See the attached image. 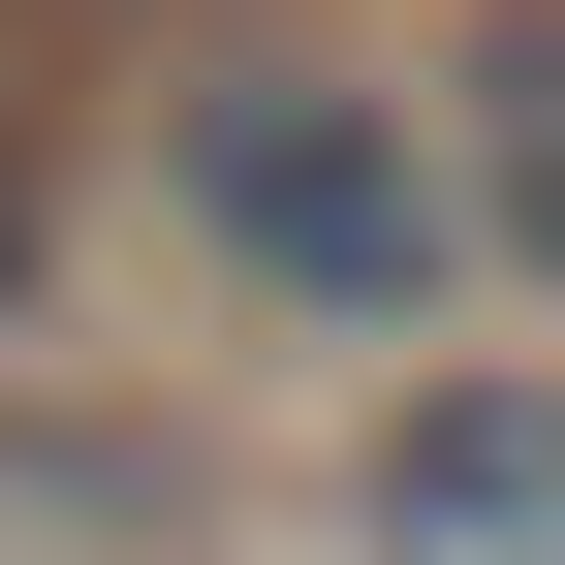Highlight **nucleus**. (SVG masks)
I'll use <instances>...</instances> for the list:
<instances>
[{
	"mask_svg": "<svg viewBox=\"0 0 565 565\" xmlns=\"http://www.w3.org/2000/svg\"><path fill=\"white\" fill-rule=\"evenodd\" d=\"M158 221L221 252L282 345H408V315L471 282L440 95H408V63H315V32H252V63H189V95H158Z\"/></svg>",
	"mask_w": 565,
	"mask_h": 565,
	"instance_id": "f257e3e1",
	"label": "nucleus"
},
{
	"mask_svg": "<svg viewBox=\"0 0 565 565\" xmlns=\"http://www.w3.org/2000/svg\"><path fill=\"white\" fill-rule=\"evenodd\" d=\"M345 565H565V377H408L345 471Z\"/></svg>",
	"mask_w": 565,
	"mask_h": 565,
	"instance_id": "f03ea898",
	"label": "nucleus"
},
{
	"mask_svg": "<svg viewBox=\"0 0 565 565\" xmlns=\"http://www.w3.org/2000/svg\"><path fill=\"white\" fill-rule=\"evenodd\" d=\"M440 189H471V252L565 282V0H471V63H440Z\"/></svg>",
	"mask_w": 565,
	"mask_h": 565,
	"instance_id": "7ed1b4c3",
	"label": "nucleus"
},
{
	"mask_svg": "<svg viewBox=\"0 0 565 565\" xmlns=\"http://www.w3.org/2000/svg\"><path fill=\"white\" fill-rule=\"evenodd\" d=\"M32 282H63V126L0 95V315H32Z\"/></svg>",
	"mask_w": 565,
	"mask_h": 565,
	"instance_id": "20e7f679",
	"label": "nucleus"
}]
</instances>
